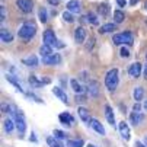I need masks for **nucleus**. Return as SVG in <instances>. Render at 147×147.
<instances>
[{
  "label": "nucleus",
  "instance_id": "f257e3e1",
  "mask_svg": "<svg viewBox=\"0 0 147 147\" xmlns=\"http://www.w3.org/2000/svg\"><path fill=\"white\" fill-rule=\"evenodd\" d=\"M19 36L25 39V41H29L31 38H34V35L36 34V25L34 22H25L22 26L19 28Z\"/></svg>",
  "mask_w": 147,
  "mask_h": 147
},
{
  "label": "nucleus",
  "instance_id": "f03ea898",
  "mask_svg": "<svg viewBox=\"0 0 147 147\" xmlns=\"http://www.w3.org/2000/svg\"><path fill=\"white\" fill-rule=\"evenodd\" d=\"M118 70L117 69H112L107 73V76H105V86H107V89L109 90H115L117 86H118Z\"/></svg>",
  "mask_w": 147,
  "mask_h": 147
},
{
  "label": "nucleus",
  "instance_id": "7ed1b4c3",
  "mask_svg": "<svg viewBox=\"0 0 147 147\" xmlns=\"http://www.w3.org/2000/svg\"><path fill=\"white\" fill-rule=\"evenodd\" d=\"M112 41L115 45H121V44H125V45H133V34L131 32H122V34H115L112 36Z\"/></svg>",
  "mask_w": 147,
  "mask_h": 147
},
{
  "label": "nucleus",
  "instance_id": "20e7f679",
  "mask_svg": "<svg viewBox=\"0 0 147 147\" xmlns=\"http://www.w3.org/2000/svg\"><path fill=\"white\" fill-rule=\"evenodd\" d=\"M13 121H15V124H16V128H18L19 136L22 137V136L25 134V131H26V122H25V118H24L22 112L19 111V114L13 118Z\"/></svg>",
  "mask_w": 147,
  "mask_h": 147
},
{
  "label": "nucleus",
  "instance_id": "39448f33",
  "mask_svg": "<svg viewBox=\"0 0 147 147\" xmlns=\"http://www.w3.org/2000/svg\"><path fill=\"white\" fill-rule=\"evenodd\" d=\"M44 42L47 44V45H51V47H57L58 44V41H57V36H55V34H54V31L53 29H47L45 32H44Z\"/></svg>",
  "mask_w": 147,
  "mask_h": 147
},
{
  "label": "nucleus",
  "instance_id": "423d86ee",
  "mask_svg": "<svg viewBox=\"0 0 147 147\" xmlns=\"http://www.w3.org/2000/svg\"><path fill=\"white\" fill-rule=\"evenodd\" d=\"M118 130H119V133H121V137H122L125 141H128V140L131 138V133H130V128H128V124H127V122L121 121V122L118 124Z\"/></svg>",
  "mask_w": 147,
  "mask_h": 147
},
{
  "label": "nucleus",
  "instance_id": "0eeeda50",
  "mask_svg": "<svg viewBox=\"0 0 147 147\" xmlns=\"http://www.w3.org/2000/svg\"><path fill=\"white\" fill-rule=\"evenodd\" d=\"M16 6L24 13H31L32 12V2L31 0H16Z\"/></svg>",
  "mask_w": 147,
  "mask_h": 147
},
{
  "label": "nucleus",
  "instance_id": "6e6552de",
  "mask_svg": "<svg viewBox=\"0 0 147 147\" xmlns=\"http://www.w3.org/2000/svg\"><path fill=\"white\" fill-rule=\"evenodd\" d=\"M61 61V57L58 54H51V55H47V57H42V63L44 64H48V66H55Z\"/></svg>",
  "mask_w": 147,
  "mask_h": 147
},
{
  "label": "nucleus",
  "instance_id": "1a4fd4ad",
  "mask_svg": "<svg viewBox=\"0 0 147 147\" xmlns=\"http://www.w3.org/2000/svg\"><path fill=\"white\" fill-rule=\"evenodd\" d=\"M74 39H76V42H79V44L85 42V39H86V31H85V28L79 26V28L74 29Z\"/></svg>",
  "mask_w": 147,
  "mask_h": 147
},
{
  "label": "nucleus",
  "instance_id": "9d476101",
  "mask_svg": "<svg viewBox=\"0 0 147 147\" xmlns=\"http://www.w3.org/2000/svg\"><path fill=\"white\" fill-rule=\"evenodd\" d=\"M58 119H60V122H61L63 125H67V127H71L73 122H74L73 117H71L69 112H63V114H60V115H58Z\"/></svg>",
  "mask_w": 147,
  "mask_h": 147
},
{
  "label": "nucleus",
  "instance_id": "9b49d317",
  "mask_svg": "<svg viewBox=\"0 0 147 147\" xmlns=\"http://www.w3.org/2000/svg\"><path fill=\"white\" fill-rule=\"evenodd\" d=\"M128 74L131 77H138L141 74V64L140 63H133V64L128 67Z\"/></svg>",
  "mask_w": 147,
  "mask_h": 147
},
{
  "label": "nucleus",
  "instance_id": "f8f14e48",
  "mask_svg": "<svg viewBox=\"0 0 147 147\" xmlns=\"http://www.w3.org/2000/svg\"><path fill=\"white\" fill-rule=\"evenodd\" d=\"M130 119H131V124H133V125H140V124L143 122V119H144V115H143L141 112L133 111L131 115H130Z\"/></svg>",
  "mask_w": 147,
  "mask_h": 147
},
{
  "label": "nucleus",
  "instance_id": "ddd939ff",
  "mask_svg": "<svg viewBox=\"0 0 147 147\" xmlns=\"http://www.w3.org/2000/svg\"><path fill=\"white\" fill-rule=\"evenodd\" d=\"M90 127L98 133V134H100V136H105V128H103V125L98 121V119H90Z\"/></svg>",
  "mask_w": 147,
  "mask_h": 147
},
{
  "label": "nucleus",
  "instance_id": "4468645a",
  "mask_svg": "<svg viewBox=\"0 0 147 147\" xmlns=\"http://www.w3.org/2000/svg\"><path fill=\"white\" fill-rule=\"evenodd\" d=\"M105 117H107V121L112 125H115V117H114V111L109 105H105Z\"/></svg>",
  "mask_w": 147,
  "mask_h": 147
},
{
  "label": "nucleus",
  "instance_id": "2eb2a0df",
  "mask_svg": "<svg viewBox=\"0 0 147 147\" xmlns=\"http://www.w3.org/2000/svg\"><path fill=\"white\" fill-rule=\"evenodd\" d=\"M88 92L90 96L96 98L99 95V85H98V82H89V85H88Z\"/></svg>",
  "mask_w": 147,
  "mask_h": 147
},
{
  "label": "nucleus",
  "instance_id": "dca6fc26",
  "mask_svg": "<svg viewBox=\"0 0 147 147\" xmlns=\"http://www.w3.org/2000/svg\"><path fill=\"white\" fill-rule=\"evenodd\" d=\"M77 112H79V117H80V119L83 121V122H88V124H90V115H89V111L86 109V108H83V107H80L79 109H77Z\"/></svg>",
  "mask_w": 147,
  "mask_h": 147
},
{
  "label": "nucleus",
  "instance_id": "f3484780",
  "mask_svg": "<svg viewBox=\"0 0 147 147\" xmlns=\"http://www.w3.org/2000/svg\"><path fill=\"white\" fill-rule=\"evenodd\" d=\"M66 7H67V10H70L71 13H79V12H80V2H79V0H70Z\"/></svg>",
  "mask_w": 147,
  "mask_h": 147
},
{
  "label": "nucleus",
  "instance_id": "a211bd4d",
  "mask_svg": "<svg viewBox=\"0 0 147 147\" xmlns=\"http://www.w3.org/2000/svg\"><path fill=\"white\" fill-rule=\"evenodd\" d=\"M53 93H54L57 98H60L61 102H64V103L69 102V100H67V95H66V92L63 90L61 88H54V89H53Z\"/></svg>",
  "mask_w": 147,
  "mask_h": 147
},
{
  "label": "nucleus",
  "instance_id": "6ab92c4d",
  "mask_svg": "<svg viewBox=\"0 0 147 147\" xmlns=\"http://www.w3.org/2000/svg\"><path fill=\"white\" fill-rule=\"evenodd\" d=\"M24 64L28 67H36L38 66V58L35 55H29L26 58H24Z\"/></svg>",
  "mask_w": 147,
  "mask_h": 147
},
{
  "label": "nucleus",
  "instance_id": "aec40b11",
  "mask_svg": "<svg viewBox=\"0 0 147 147\" xmlns=\"http://www.w3.org/2000/svg\"><path fill=\"white\" fill-rule=\"evenodd\" d=\"M0 39H2V42H12V39H13V35L10 32H7L6 29H2L0 31Z\"/></svg>",
  "mask_w": 147,
  "mask_h": 147
},
{
  "label": "nucleus",
  "instance_id": "412c9836",
  "mask_svg": "<svg viewBox=\"0 0 147 147\" xmlns=\"http://www.w3.org/2000/svg\"><path fill=\"white\" fill-rule=\"evenodd\" d=\"M47 144H48L50 147H64V146H63V144L58 141L57 137H53V136L47 137Z\"/></svg>",
  "mask_w": 147,
  "mask_h": 147
},
{
  "label": "nucleus",
  "instance_id": "4be33fe9",
  "mask_svg": "<svg viewBox=\"0 0 147 147\" xmlns=\"http://www.w3.org/2000/svg\"><path fill=\"white\" fill-rule=\"evenodd\" d=\"M39 53H41V55H42V57L51 55V54H53V47H51V45H47V44H44V45H41V48H39Z\"/></svg>",
  "mask_w": 147,
  "mask_h": 147
},
{
  "label": "nucleus",
  "instance_id": "5701e85b",
  "mask_svg": "<svg viewBox=\"0 0 147 147\" xmlns=\"http://www.w3.org/2000/svg\"><path fill=\"white\" fill-rule=\"evenodd\" d=\"M115 24H107V25H102L100 26V29H99V32L100 34H107V32H112V31H115Z\"/></svg>",
  "mask_w": 147,
  "mask_h": 147
},
{
  "label": "nucleus",
  "instance_id": "b1692460",
  "mask_svg": "<svg viewBox=\"0 0 147 147\" xmlns=\"http://www.w3.org/2000/svg\"><path fill=\"white\" fill-rule=\"evenodd\" d=\"M143 96H144V89H143L141 86L136 88V89H134V99L138 102V100H141V99H143Z\"/></svg>",
  "mask_w": 147,
  "mask_h": 147
},
{
  "label": "nucleus",
  "instance_id": "393cba45",
  "mask_svg": "<svg viewBox=\"0 0 147 147\" xmlns=\"http://www.w3.org/2000/svg\"><path fill=\"white\" fill-rule=\"evenodd\" d=\"M98 12H99L102 16H107V15L109 13V7H108V5H107V3L99 5V6H98Z\"/></svg>",
  "mask_w": 147,
  "mask_h": 147
},
{
  "label": "nucleus",
  "instance_id": "a878e982",
  "mask_svg": "<svg viewBox=\"0 0 147 147\" xmlns=\"http://www.w3.org/2000/svg\"><path fill=\"white\" fill-rule=\"evenodd\" d=\"M3 124H5V130H6V133H10V131L13 130V127L16 125V124H15V121H12V119H9V118H7V119H5V122H3Z\"/></svg>",
  "mask_w": 147,
  "mask_h": 147
},
{
  "label": "nucleus",
  "instance_id": "bb28decb",
  "mask_svg": "<svg viewBox=\"0 0 147 147\" xmlns=\"http://www.w3.org/2000/svg\"><path fill=\"white\" fill-rule=\"evenodd\" d=\"M85 141L83 140H69L67 141V147H83Z\"/></svg>",
  "mask_w": 147,
  "mask_h": 147
},
{
  "label": "nucleus",
  "instance_id": "cd10ccee",
  "mask_svg": "<svg viewBox=\"0 0 147 147\" xmlns=\"http://www.w3.org/2000/svg\"><path fill=\"white\" fill-rule=\"evenodd\" d=\"M6 79H7V80H9L10 83H13V85H15V86L18 88V90H20V92H24L22 86H20V83H19V82H18V80H16V79H15V77H13L12 74H7V76H6Z\"/></svg>",
  "mask_w": 147,
  "mask_h": 147
},
{
  "label": "nucleus",
  "instance_id": "c85d7f7f",
  "mask_svg": "<svg viewBox=\"0 0 147 147\" xmlns=\"http://www.w3.org/2000/svg\"><path fill=\"white\" fill-rule=\"evenodd\" d=\"M70 83H71V88H73V90H74L76 93H82V90H83V89H82L80 83H79L76 79H71V82H70Z\"/></svg>",
  "mask_w": 147,
  "mask_h": 147
},
{
  "label": "nucleus",
  "instance_id": "c756f323",
  "mask_svg": "<svg viewBox=\"0 0 147 147\" xmlns=\"http://www.w3.org/2000/svg\"><path fill=\"white\" fill-rule=\"evenodd\" d=\"M114 19H115L117 24H121L122 20L125 19V16H124V13H122L121 10H115V12H114Z\"/></svg>",
  "mask_w": 147,
  "mask_h": 147
},
{
  "label": "nucleus",
  "instance_id": "7c9ffc66",
  "mask_svg": "<svg viewBox=\"0 0 147 147\" xmlns=\"http://www.w3.org/2000/svg\"><path fill=\"white\" fill-rule=\"evenodd\" d=\"M38 16H39V20H41V22H42V24H45L47 22V10L44 9V7H41L39 9V12H38Z\"/></svg>",
  "mask_w": 147,
  "mask_h": 147
},
{
  "label": "nucleus",
  "instance_id": "2f4dec72",
  "mask_svg": "<svg viewBox=\"0 0 147 147\" xmlns=\"http://www.w3.org/2000/svg\"><path fill=\"white\" fill-rule=\"evenodd\" d=\"M63 19H64L66 22H69V24L74 22V18H73V15H71V12H70V10H66L64 13H63Z\"/></svg>",
  "mask_w": 147,
  "mask_h": 147
},
{
  "label": "nucleus",
  "instance_id": "473e14b6",
  "mask_svg": "<svg viewBox=\"0 0 147 147\" xmlns=\"http://www.w3.org/2000/svg\"><path fill=\"white\" fill-rule=\"evenodd\" d=\"M86 19L89 20V22H90L92 25H98V24H99V20H98V18H96V15H95V13H88Z\"/></svg>",
  "mask_w": 147,
  "mask_h": 147
},
{
  "label": "nucleus",
  "instance_id": "72a5a7b5",
  "mask_svg": "<svg viewBox=\"0 0 147 147\" xmlns=\"http://www.w3.org/2000/svg\"><path fill=\"white\" fill-rule=\"evenodd\" d=\"M54 137H57L58 140H63V138H66V134L61 130H54Z\"/></svg>",
  "mask_w": 147,
  "mask_h": 147
},
{
  "label": "nucleus",
  "instance_id": "f704fd0d",
  "mask_svg": "<svg viewBox=\"0 0 147 147\" xmlns=\"http://www.w3.org/2000/svg\"><path fill=\"white\" fill-rule=\"evenodd\" d=\"M0 13H2V16H0V20H2V22H5V20H6V7H5V6H0Z\"/></svg>",
  "mask_w": 147,
  "mask_h": 147
},
{
  "label": "nucleus",
  "instance_id": "c9c22d12",
  "mask_svg": "<svg viewBox=\"0 0 147 147\" xmlns=\"http://www.w3.org/2000/svg\"><path fill=\"white\" fill-rule=\"evenodd\" d=\"M119 54H121V57H124V58H128L130 57V51L127 50V48H121V51H119Z\"/></svg>",
  "mask_w": 147,
  "mask_h": 147
},
{
  "label": "nucleus",
  "instance_id": "e433bc0d",
  "mask_svg": "<svg viewBox=\"0 0 147 147\" xmlns=\"http://www.w3.org/2000/svg\"><path fill=\"white\" fill-rule=\"evenodd\" d=\"M117 5H118L119 7H124L125 5H127V0H117Z\"/></svg>",
  "mask_w": 147,
  "mask_h": 147
},
{
  "label": "nucleus",
  "instance_id": "4c0bfd02",
  "mask_svg": "<svg viewBox=\"0 0 147 147\" xmlns=\"http://www.w3.org/2000/svg\"><path fill=\"white\" fill-rule=\"evenodd\" d=\"M140 109H141L140 103H134V107H133V111H136V112H140Z\"/></svg>",
  "mask_w": 147,
  "mask_h": 147
},
{
  "label": "nucleus",
  "instance_id": "58836bf2",
  "mask_svg": "<svg viewBox=\"0 0 147 147\" xmlns=\"http://www.w3.org/2000/svg\"><path fill=\"white\" fill-rule=\"evenodd\" d=\"M134 146H136V147H147V146H146V144H143L141 141H136V144H134Z\"/></svg>",
  "mask_w": 147,
  "mask_h": 147
},
{
  "label": "nucleus",
  "instance_id": "ea45409f",
  "mask_svg": "<svg viewBox=\"0 0 147 147\" xmlns=\"http://www.w3.org/2000/svg\"><path fill=\"white\" fill-rule=\"evenodd\" d=\"M48 3L53 5V6H57L58 5V0H48Z\"/></svg>",
  "mask_w": 147,
  "mask_h": 147
},
{
  "label": "nucleus",
  "instance_id": "a19ab883",
  "mask_svg": "<svg viewBox=\"0 0 147 147\" xmlns=\"http://www.w3.org/2000/svg\"><path fill=\"white\" fill-rule=\"evenodd\" d=\"M144 79L147 80V63H146V66H144Z\"/></svg>",
  "mask_w": 147,
  "mask_h": 147
},
{
  "label": "nucleus",
  "instance_id": "79ce46f5",
  "mask_svg": "<svg viewBox=\"0 0 147 147\" xmlns=\"http://www.w3.org/2000/svg\"><path fill=\"white\" fill-rule=\"evenodd\" d=\"M76 99H79V102H85V96H76Z\"/></svg>",
  "mask_w": 147,
  "mask_h": 147
},
{
  "label": "nucleus",
  "instance_id": "37998d69",
  "mask_svg": "<svg viewBox=\"0 0 147 147\" xmlns=\"http://www.w3.org/2000/svg\"><path fill=\"white\" fill-rule=\"evenodd\" d=\"M130 3H131V5L134 6V5H137V3H138V0H131V2H130Z\"/></svg>",
  "mask_w": 147,
  "mask_h": 147
},
{
  "label": "nucleus",
  "instance_id": "c03bdc74",
  "mask_svg": "<svg viewBox=\"0 0 147 147\" xmlns=\"http://www.w3.org/2000/svg\"><path fill=\"white\" fill-rule=\"evenodd\" d=\"M144 109H146V111H147V100H146V102H144Z\"/></svg>",
  "mask_w": 147,
  "mask_h": 147
},
{
  "label": "nucleus",
  "instance_id": "a18cd8bd",
  "mask_svg": "<svg viewBox=\"0 0 147 147\" xmlns=\"http://www.w3.org/2000/svg\"><path fill=\"white\" fill-rule=\"evenodd\" d=\"M88 147H96V146H93V144H88Z\"/></svg>",
  "mask_w": 147,
  "mask_h": 147
},
{
  "label": "nucleus",
  "instance_id": "49530a36",
  "mask_svg": "<svg viewBox=\"0 0 147 147\" xmlns=\"http://www.w3.org/2000/svg\"><path fill=\"white\" fill-rule=\"evenodd\" d=\"M144 143H146V146H147V136H146V138H144Z\"/></svg>",
  "mask_w": 147,
  "mask_h": 147
},
{
  "label": "nucleus",
  "instance_id": "de8ad7c7",
  "mask_svg": "<svg viewBox=\"0 0 147 147\" xmlns=\"http://www.w3.org/2000/svg\"><path fill=\"white\" fill-rule=\"evenodd\" d=\"M144 7H146V9H147V2H146V3H144Z\"/></svg>",
  "mask_w": 147,
  "mask_h": 147
},
{
  "label": "nucleus",
  "instance_id": "09e8293b",
  "mask_svg": "<svg viewBox=\"0 0 147 147\" xmlns=\"http://www.w3.org/2000/svg\"><path fill=\"white\" fill-rule=\"evenodd\" d=\"M146 60H147V54H146Z\"/></svg>",
  "mask_w": 147,
  "mask_h": 147
}]
</instances>
